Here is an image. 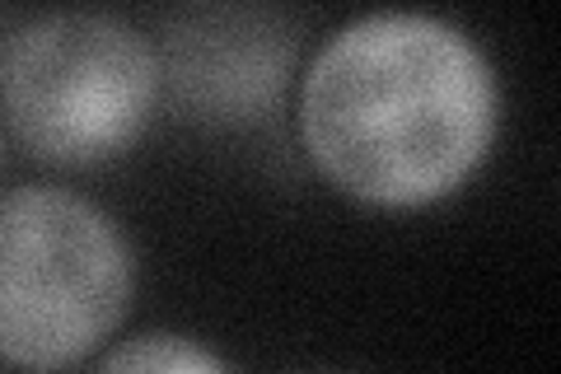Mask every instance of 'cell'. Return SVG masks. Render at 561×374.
I'll use <instances>...</instances> for the list:
<instances>
[{
    "label": "cell",
    "mask_w": 561,
    "mask_h": 374,
    "mask_svg": "<svg viewBox=\"0 0 561 374\" xmlns=\"http://www.w3.org/2000/svg\"><path fill=\"white\" fill-rule=\"evenodd\" d=\"M501 132V80L440 14L379 10L342 24L305 66L300 140L342 197L416 211L454 197Z\"/></svg>",
    "instance_id": "1"
},
{
    "label": "cell",
    "mask_w": 561,
    "mask_h": 374,
    "mask_svg": "<svg viewBox=\"0 0 561 374\" xmlns=\"http://www.w3.org/2000/svg\"><path fill=\"white\" fill-rule=\"evenodd\" d=\"M160 94V47L113 10H47L0 43V122L43 165L90 169L127 155Z\"/></svg>",
    "instance_id": "2"
},
{
    "label": "cell",
    "mask_w": 561,
    "mask_h": 374,
    "mask_svg": "<svg viewBox=\"0 0 561 374\" xmlns=\"http://www.w3.org/2000/svg\"><path fill=\"white\" fill-rule=\"evenodd\" d=\"M136 299V248L84 192L24 183L0 197V361L66 370L122 328Z\"/></svg>",
    "instance_id": "3"
},
{
    "label": "cell",
    "mask_w": 561,
    "mask_h": 374,
    "mask_svg": "<svg viewBox=\"0 0 561 374\" xmlns=\"http://www.w3.org/2000/svg\"><path fill=\"white\" fill-rule=\"evenodd\" d=\"M295 52V24L272 10H183L164 29V89L183 117L253 127L286 94Z\"/></svg>",
    "instance_id": "4"
},
{
    "label": "cell",
    "mask_w": 561,
    "mask_h": 374,
    "mask_svg": "<svg viewBox=\"0 0 561 374\" xmlns=\"http://www.w3.org/2000/svg\"><path fill=\"white\" fill-rule=\"evenodd\" d=\"M94 374H234L230 361L220 351H210L206 342L187 332H136L103 355Z\"/></svg>",
    "instance_id": "5"
},
{
    "label": "cell",
    "mask_w": 561,
    "mask_h": 374,
    "mask_svg": "<svg viewBox=\"0 0 561 374\" xmlns=\"http://www.w3.org/2000/svg\"><path fill=\"white\" fill-rule=\"evenodd\" d=\"M0 169H5V132H0Z\"/></svg>",
    "instance_id": "6"
}]
</instances>
